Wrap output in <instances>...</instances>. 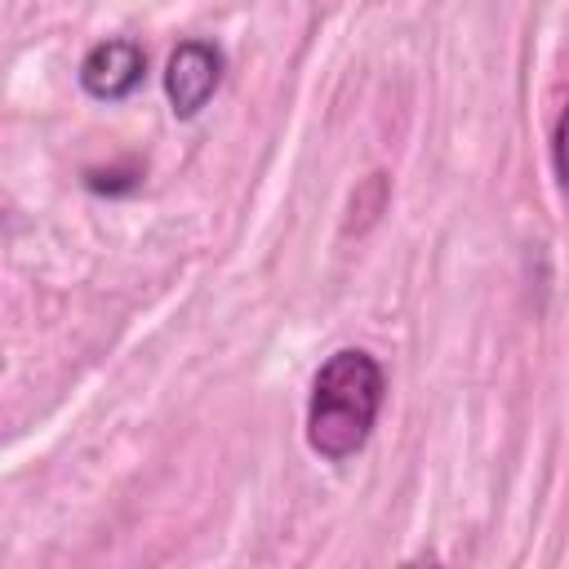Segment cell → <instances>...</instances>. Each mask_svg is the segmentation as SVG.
Returning <instances> with one entry per match:
<instances>
[{"instance_id":"277c9868","label":"cell","mask_w":569,"mask_h":569,"mask_svg":"<svg viewBox=\"0 0 569 569\" xmlns=\"http://www.w3.org/2000/svg\"><path fill=\"white\" fill-rule=\"evenodd\" d=\"M551 164H556V178L560 187H569V102L556 120V133H551Z\"/></svg>"},{"instance_id":"6da1fadb","label":"cell","mask_w":569,"mask_h":569,"mask_svg":"<svg viewBox=\"0 0 569 569\" xmlns=\"http://www.w3.org/2000/svg\"><path fill=\"white\" fill-rule=\"evenodd\" d=\"M382 400H387V373H382L378 356H369L365 347L333 351L311 378L307 445L325 462H342V458L360 453L382 413Z\"/></svg>"},{"instance_id":"3957f363","label":"cell","mask_w":569,"mask_h":569,"mask_svg":"<svg viewBox=\"0 0 569 569\" xmlns=\"http://www.w3.org/2000/svg\"><path fill=\"white\" fill-rule=\"evenodd\" d=\"M147 76V53L142 44L124 40V36H111V40H98L84 58H80V89L98 102H120L129 98Z\"/></svg>"},{"instance_id":"7a4b0ae2","label":"cell","mask_w":569,"mask_h":569,"mask_svg":"<svg viewBox=\"0 0 569 569\" xmlns=\"http://www.w3.org/2000/svg\"><path fill=\"white\" fill-rule=\"evenodd\" d=\"M222 84V49L213 40H182L164 62V98L178 120H196Z\"/></svg>"}]
</instances>
